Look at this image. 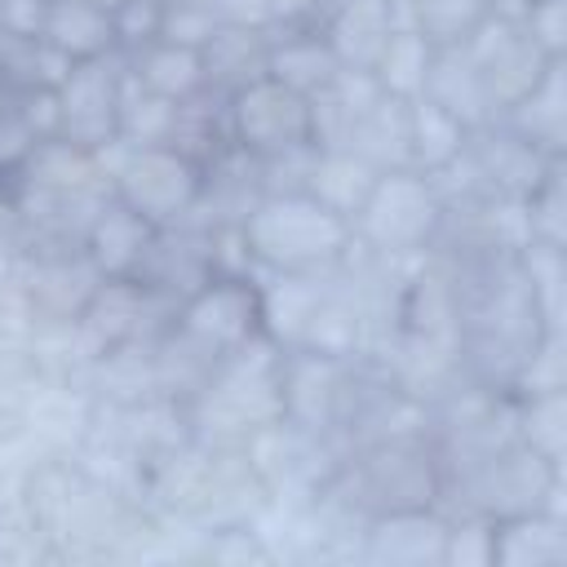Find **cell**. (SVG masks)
I'll return each mask as SVG.
<instances>
[{
    "mask_svg": "<svg viewBox=\"0 0 567 567\" xmlns=\"http://www.w3.org/2000/svg\"><path fill=\"white\" fill-rule=\"evenodd\" d=\"M341 62L328 44L323 31H306V35H288L284 44H266V75L284 80L288 89L315 97L337 80Z\"/></svg>",
    "mask_w": 567,
    "mask_h": 567,
    "instance_id": "obj_10",
    "label": "cell"
},
{
    "mask_svg": "<svg viewBox=\"0 0 567 567\" xmlns=\"http://www.w3.org/2000/svg\"><path fill=\"white\" fill-rule=\"evenodd\" d=\"M230 137L252 159H279L315 146L310 97L275 75H252L230 93Z\"/></svg>",
    "mask_w": 567,
    "mask_h": 567,
    "instance_id": "obj_2",
    "label": "cell"
},
{
    "mask_svg": "<svg viewBox=\"0 0 567 567\" xmlns=\"http://www.w3.org/2000/svg\"><path fill=\"white\" fill-rule=\"evenodd\" d=\"M204 195V168L186 151L155 142L137 146L128 164L115 173V199L128 204L137 217H146L155 230L173 226L182 213H190Z\"/></svg>",
    "mask_w": 567,
    "mask_h": 567,
    "instance_id": "obj_3",
    "label": "cell"
},
{
    "mask_svg": "<svg viewBox=\"0 0 567 567\" xmlns=\"http://www.w3.org/2000/svg\"><path fill=\"white\" fill-rule=\"evenodd\" d=\"M430 66H434V49L416 35V31H394L372 66L377 84L385 97L394 102H412L425 93V80H430Z\"/></svg>",
    "mask_w": 567,
    "mask_h": 567,
    "instance_id": "obj_12",
    "label": "cell"
},
{
    "mask_svg": "<svg viewBox=\"0 0 567 567\" xmlns=\"http://www.w3.org/2000/svg\"><path fill=\"white\" fill-rule=\"evenodd\" d=\"M120 106H124V80L111 75L102 58L75 62L58 84V115H62L58 142L80 151L120 142Z\"/></svg>",
    "mask_w": 567,
    "mask_h": 567,
    "instance_id": "obj_5",
    "label": "cell"
},
{
    "mask_svg": "<svg viewBox=\"0 0 567 567\" xmlns=\"http://www.w3.org/2000/svg\"><path fill=\"white\" fill-rule=\"evenodd\" d=\"M155 239V226L146 217H137L128 204H111L93 217L89 226V261L106 275V279H133L146 248Z\"/></svg>",
    "mask_w": 567,
    "mask_h": 567,
    "instance_id": "obj_6",
    "label": "cell"
},
{
    "mask_svg": "<svg viewBox=\"0 0 567 567\" xmlns=\"http://www.w3.org/2000/svg\"><path fill=\"white\" fill-rule=\"evenodd\" d=\"M354 221L332 213L310 190L266 195L257 199L239 221V244L248 257L279 275H310L319 266H332L350 248Z\"/></svg>",
    "mask_w": 567,
    "mask_h": 567,
    "instance_id": "obj_1",
    "label": "cell"
},
{
    "mask_svg": "<svg viewBox=\"0 0 567 567\" xmlns=\"http://www.w3.org/2000/svg\"><path fill=\"white\" fill-rule=\"evenodd\" d=\"M49 4L53 0H0V40H44L49 27Z\"/></svg>",
    "mask_w": 567,
    "mask_h": 567,
    "instance_id": "obj_13",
    "label": "cell"
},
{
    "mask_svg": "<svg viewBox=\"0 0 567 567\" xmlns=\"http://www.w3.org/2000/svg\"><path fill=\"white\" fill-rule=\"evenodd\" d=\"M133 80L164 102H190L208 84V71H204L199 49H186L173 40H151L133 58Z\"/></svg>",
    "mask_w": 567,
    "mask_h": 567,
    "instance_id": "obj_8",
    "label": "cell"
},
{
    "mask_svg": "<svg viewBox=\"0 0 567 567\" xmlns=\"http://www.w3.org/2000/svg\"><path fill=\"white\" fill-rule=\"evenodd\" d=\"M470 151V128L430 97L408 102V159L425 173L452 168Z\"/></svg>",
    "mask_w": 567,
    "mask_h": 567,
    "instance_id": "obj_9",
    "label": "cell"
},
{
    "mask_svg": "<svg viewBox=\"0 0 567 567\" xmlns=\"http://www.w3.org/2000/svg\"><path fill=\"white\" fill-rule=\"evenodd\" d=\"M354 217L372 244H381L385 252H408V248H421V239H430L439 221V204L425 177L408 168H390V173H377Z\"/></svg>",
    "mask_w": 567,
    "mask_h": 567,
    "instance_id": "obj_4",
    "label": "cell"
},
{
    "mask_svg": "<svg viewBox=\"0 0 567 567\" xmlns=\"http://www.w3.org/2000/svg\"><path fill=\"white\" fill-rule=\"evenodd\" d=\"M496 18V0H416V35L434 53L465 49Z\"/></svg>",
    "mask_w": 567,
    "mask_h": 567,
    "instance_id": "obj_11",
    "label": "cell"
},
{
    "mask_svg": "<svg viewBox=\"0 0 567 567\" xmlns=\"http://www.w3.org/2000/svg\"><path fill=\"white\" fill-rule=\"evenodd\" d=\"M44 44H53L71 62L106 58L120 44L115 40V18H111V9H102L93 0H53L49 4Z\"/></svg>",
    "mask_w": 567,
    "mask_h": 567,
    "instance_id": "obj_7",
    "label": "cell"
}]
</instances>
